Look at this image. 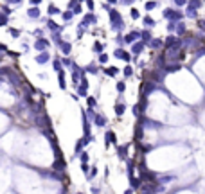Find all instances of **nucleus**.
Instances as JSON below:
<instances>
[{"mask_svg": "<svg viewBox=\"0 0 205 194\" xmlns=\"http://www.w3.org/2000/svg\"><path fill=\"white\" fill-rule=\"evenodd\" d=\"M81 124H83V137H88V138H94V135H92V120H88L86 117L83 115V120H81Z\"/></svg>", "mask_w": 205, "mask_h": 194, "instance_id": "11", "label": "nucleus"}, {"mask_svg": "<svg viewBox=\"0 0 205 194\" xmlns=\"http://www.w3.org/2000/svg\"><path fill=\"white\" fill-rule=\"evenodd\" d=\"M139 40H141V31H130V33L124 34V43L126 45H133Z\"/></svg>", "mask_w": 205, "mask_h": 194, "instance_id": "9", "label": "nucleus"}, {"mask_svg": "<svg viewBox=\"0 0 205 194\" xmlns=\"http://www.w3.org/2000/svg\"><path fill=\"white\" fill-rule=\"evenodd\" d=\"M124 194H133V189H128V191H126Z\"/></svg>", "mask_w": 205, "mask_h": 194, "instance_id": "55", "label": "nucleus"}, {"mask_svg": "<svg viewBox=\"0 0 205 194\" xmlns=\"http://www.w3.org/2000/svg\"><path fill=\"white\" fill-rule=\"evenodd\" d=\"M83 68H85V72L90 74V76H99V72H101V65H99L97 61H92V63H88V65L83 67Z\"/></svg>", "mask_w": 205, "mask_h": 194, "instance_id": "10", "label": "nucleus"}, {"mask_svg": "<svg viewBox=\"0 0 205 194\" xmlns=\"http://www.w3.org/2000/svg\"><path fill=\"white\" fill-rule=\"evenodd\" d=\"M121 72H123L124 79H130V78H133V76H135V67H133L131 63H126L123 68H121Z\"/></svg>", "mask_w": 205, "mask_h": 194, "instance_id": "16", "label": "nucleus"}, {"mask_svg": "<svg viewBox=\"0 0 205 194\" xmlns=\"http://www.w3.org/2000/svg\"><path fill=\"white\" fill-rule=\"evenodd\" d=\"M108 16H110V29L113 31V33H123L124 27H126V23H124L123 16H121V13L117 11V9H110L108 11Z\"/></svg>", "mask_w": 205, "mask_h": 194, "instance_id": "1", "label": "nucleus"}, {"mask_svg": "<svg viewBox=\"0 0 205 194\" xmlns=\"http://www.w3.org/2000/svg\"><path fill=\"white\" fill-rule=\"evenodd\" d=\"M117 146L119 142H117V133L113 131V130H106V133H104V147L108 149L110 146Z\"/></svg>", "mask_w": 205, "mask_h": 194, "instance_id": "5", "label": "nucleus"}, {"mask_svg": "<svg viewBox=\"0 0 205 194\" xmlns=\"http://www.w3.org/2000/svg\"><path fill=\"white\" fill-rule=\"evenodd\" d=\"M78 194H83V192H78Z\"/></svg>", "mask_w": 205, "mask_h": 194, "instance_id": "57", "label": "nucleus"}, {"mask_svg": "<svg viewBox=\"0 0 205 194\" xmlns=\"http://www.w3.org/2000/svg\"><path fill=\"white\" fill-rule=\"evenodd\" d=\"M92 124H94L96 128H106V126H108V119L102 115L101 112H97L96 117H94V120H92Z\"/></svg>", "mask_w": 205, "mask_h": 194, "instance_id": "12", "label": "nucleus"}, {"mask_svg": "<svg viewBox=\"0 0 205 194\" xmlns=\"http://www.w3.org/2000/svg\"><path fill=\"white\" fill-rule=\"evenodd\" d=\"M115 147H117V156H119V160H128V158H130V156H128V151H130V147H131V142L117 144Z\"/></svg>", "mask_w": 205, "mask_h": 194, "instance_id": "4", "label": "nucleus"}, {"mask_svg": "<svg viewBox=\"0 0 205 194\" xmlns=\"http://www.w3.org/2000/svg\"><path fill=\"white\" fill-rule=\"evenodd\" d=\"M7 56H9V58L18 59V58L22 56V52H18V50H7Z\"/></svg>", "mask_w": 205, "mask_h": 194, "instance_id": "44", "label": "nucleus"}, {"mask_svg": "<svg viewBox=\"0 0 205 194\" xmlns=\"http://www.w3.org/2000/svg\"><path fill=\"white\" fill-rule=\"evenodd\" d=\"M113 58L121 59L124 63H131V61H133V54H131L130 50H126L124 47H117V49L113 50Z\"/></svg>", "mask_w": 205, "mask_h": 194, "instance_id": "3", "label": "nucleus"}, {"mask_svg": "<svg viewBox=\"0 0 205 194\" xmlns=\"http://www.w3.org/2000/svg\"><path fill=\"white\" fill-rule=\"evenodd\" d=\"M130 16H131L133 20H139V18H141V13H139V9L131 7V9H130Z\"/></svg>", "mask_w": 205, "mask_h": 194, "instance_id": "40", "label": "nucleus"}, {"mask_svg": "<svg viewBox=\"0 0 205 194\" xmlns=\"http://www.w3.org/2000/svg\"><path fill=\"white\" fill-rule=\"evenodd\" d=\"M146 11H153V9H157L158 7V2L157 0H149V2H146Z\"/></svg>", "mask_w": 205, "mask_h": 194, "instance_id": "34", "label": "nucleus"}, {"mask_svg": "<svg viewBox=\"0 0 205 194\" xmlns=\"http://www.w3.org/2000/svg\"><path fill=\"white\" fill-rule=\"evenodd\" d=\"M7 2H9V4H20L22 0H7Z\"/></svg>", "mask_w": 205, "mask_h": 194, "instance_id": "53", "label": "nucleus"}, {"mask_svg": "<svg viewBox=\"0 0 205 194\" xmlns=\"http://www.w3.org/2000/svg\"><path fill=\"white\" fill-rule=\"evenodd\" d=\"M85 102H86L88 108H97V106H99V97L97 95H88L85 99Z\"/></svg>", "mask_w": 205, "mask_h": 194, "instance_id": "22", "label": "nucleus"}, {"mask_svg": "<svg viewBox=\"0 0 205 194\" xmlns=\"http://www.w3.org/2000/svg\"><path fill=\"white\" fill-rule=\"evenodd\" d=\"M119 2H121V5H131L135 0H119Z\"/></svg>", "mask_w": 205, "mask_h": 194, "instance_id": "48", "label": "nucleus"}, {"mask_svg": "<svg viewBox=\"0 0 205 194\" xmlns=\"http://www.w3.org/2000/svg\"><path fill=\"white\" fill-rule=\"evenodd\" d=\"M81 171H83V175L86 176L90 173V165H88V164H81Z\"/></svg>", "mask_w": 205, "mask_h": 194, "instance_id": "45", "label": "nucleus"}, {"mask_svg": "<svg viewBox=\"0 0 205 194\" xmlns=\"http://www.w3.org/2000/svg\"><path fill=\"white\" fill-rule=\"evenodd\" d=\"M173 4H175L178 9H180V7H185V5L189 4V0H173Z\"/></svg>", "mask_w": 205, "mask_h": 194, "instance_id": "41", "label": "nucleus"}, {"mask_svg": "<svg viewBox=\"0 0 205 194\" xmlns=\"http://www.w3.org/2000/svg\"><path fill=\"white\" fill-rule=\"evenodd\" d=\"M2 9H4V15H7V16L11 15V7H7V5H4Z\"/></svg>", "mask_w": 205, "mask_h": 194, "instance_id": "50", "label": "nucleus"}, {"mask_svg": "<svg viewBox=\"0 0 205 194\" xmlns=\"http://www.w3.org/2000/svg\"><path fill=\"white\" fill-rule=\"evenodd\" d=\"M115 90H117V94H124V92L128 90V83H126V79H121V81H117V83H115Z\"/></svg>", "mask_w": 205, "mask_h": 194, "instance_id": "25", "label": "nucleus"}, {"mask_svg": "<svg viewBox=\"0 0 205 194\" xmlns=\"http://www.w3.org/2000/svg\"><path fill=\"white\" fill-rule=\"evenodd\" d=\"M40 9H38V7H36V5H34V7H31V9H27V16H29V18H40Z\"/></svg>", "mask_w": 205, "mask_h": 194, "instance_id": "28", "label": "nucleus"}, {"mask_svg": "<svg viewBox=\"0 0 205 194\" xmlns=\"http://www.w3.org/2000/svg\"><path fill=\"white\" fill-rule=\"evenodd\" d=\"M175 34H176L178 38H184V36H187V34H189V27L185 25L184 20L176 23V31H175Z\"/></svg>", "mask_w": 205, "mask_h": 194, "instance_id": "15", "label": "nucleus"}, {"mask_svg": "<svg viewBox=\"0 0 205 194\" xmlns=\"http://www.w3.org/2000/svg\"><path fill=\"white\" fill-rule=\"evenodd\" d=\"M22 50H23V52H29V43L22 41Z\"/></svg>", "mask_w": 205, "mask_h": 194, "instance_id": "49", "label": "nucleus"}, {"mask_svg": "<svg viewBox=\"0 0 205 194\" xmlns=\"http://www.w3.org/2000/svg\"><path fill=\"white\" fill-rule=\"evenodd\" d=\"M86 7L88 11H94V0H86Z\"/></svg>", "mask_w": 205, "mask_h": 194, "instance_id": "47", "label": "nucleus"}, {"mask_svg": "<svg viewBox=\"0 0 205 194\" xmlns=\"http://www.w3.org/2000/svg\"><path fill=\"white\" fill-rule=\"evenodd\" d=\"M47 13H49V16L60 15V7H58V5H54V4H50V5H49V11H47Z\"/></svg>", "mask_w": 205, "mask_h": 194, "instance_id": "35", "label": "nucleus"}, {"mask_svg": "<svg viewBox=\"0 0 205 194\" xmlns=\"http://www.w3.org/2000/svg\"><path fill=\"white\" fill-rule=\"evenodd\" d=\"M50 47V41L47 38H36L34 40V50L36 52H45Z\"/></svg>", "mask_w": 205, "mask_h": 194, "instance_id": "7", "label": "nucleus"}, {"mask_svg": "<svg viewBox=\"0 0 205 194\" xmlns=\"http://www.w3.org/2000/svg\"><path fill=\"white\" fill-rule=\"evenodd\" d=\"M70 97H72V101H79V95H78V94H72Z\"/></svg>", "mask_w": 205, "mask_h": 194, "instance_id": "52", "label": "nucleus"}, {"mask_svg": "<svg viewBox=\"0 0 205 194\" xmlns=\"http://www.w3.org/2000/svg\"><path fill=\"white\" fill-rule=\"evenodd\" d=\"M115 43H117V47H124L126 43H124V34L123 33H119L117 36H115Z\"/></svg>", "mask_w": 205, "mask_h": 194, "instance_id": "38", "label": "nucleus"}, {"mask_svg": "<svg viewBox=\"0 0 205 194\" xmlns=\"http://www.w3.org/2000/svg\"><path fill=\"white\" fill-rule=\"evenodd\" d=\"M162 18L167 20V22H182V20L185 18V13L184 11H180L178 7H176V9L165 7L164 11H162Z\"/></svg>", "mask_w": 205, "mask_h": 194, "instance_id": "2", "label": "nucleus"}, {"mask_svg": "<svg viewBox=\"0 0 205 194\" xmlns=\"http://www.w3.org/2000/svg\"><path fill=\"white\" fill-rule=\"evenodd\" d=\"M187 5H191V7H194V9H202V7H203V2H202V0H189Z\"/></svg>", "mask_w": 205, "mask_h": 194, "instance_id": "36", "label": "nucleus"}, {"mask_svg": "<svg viewBox=\"0 0 205 194\" xmlns=\"http://www.w3.org/2000/svg\"><path fill=\"white\" fill-rule=\"evenodd\" d=\"M0 50H2V52H4V50H5V52H7V50H9V49H7V45H4V43H0Z\"/></svg>", "mask_w": 205, "mask_h": 194, "instance_id": "51", "label": "nucleus"}, {"mask_svg": "<svg viewBox=\"0 0 205 194\" xmlns=\"http://www.w3.org/2000/svg\"><path fill=\"white\" fill-rule=\"evenodd\" d=\"M61 63L65 68H70V65L74 63V58L72 56H61Z\"/></svg>", "mask_w": 205, "mask_h": 194, "instance_id": "32", "label": "nucleus"}, {"mask_svg": "<svg viewBox=\"0 0 205 194\" xmlns=\"http://www.w3.org/2000/svg\"><path fill=\"white\" fill-rule=\"evenodd\" d=\"M196 25H198V31H200V33H203V34H205V18H198V22H196Z\"/></svg>", "mask_w": 205, "mask_h": 194, "instance_id": "39", "label": "nucleus"}, {"mask_svg": "<svg viewBox=\"0 0 205 194\" xmlns=\"http://www.w3.org/2000/svg\"><path fill=\"white\" fill-rule=\"evenodd\" d=\"M96 176H97V165H90V173L86 175V178L88 180H94Z\"/></svg>", "mask_w": 205, "mask_h": 194, "instance_id": "37", "label": "nucleus"}, {"mask_svg": "<svg viewBox=\"0 0 205 194\" xmlns=\"http://www.w3.org/2000/svg\"><path fill=\"white\" fill-rule=\"evenodd\" d=\"M101 72L106 78H117L121 74V68L115 67V65H106V67H101Z\"/></svg>", "mask_w": 205, "mask_h": 194, "instance_id": "6", "label": "nucleus"}, {"mask_svg": "<svg viewBox=\"0 0 205 194\" xmlns=\"http://www.w3.org/2000/svg\"><path fill=\"white\" fill-rule=\"evenodd\" d=\"M185 18H198V9H194V7H191V5H185Z\"/></svg>", "mask_w": 205, "mask_h": 194, "instance_id": "24", "label": "nucleus"}, {"mask_svg": "<svg viewBox=\"0 0 205 194\" xmlns=\"http://www.w3.org/2000/svg\"><path fill=\"white\" fill-rule=\"evenodd\" d=\"M104 47H106V45H104L102 41L94 40V43H92V52H94L96 56H97V54H102V52H104Z\"/></svg>", "mask_w": 205, "mask_h": 194, "instance_id": "18", "label": "nucleus"}, {"mask_svg": "<svg viewBox=\"0 0 205 194\" xmlns=\"http://www.w3.org/2000/svg\"><path fill=\"white\" fill-rule=\"evenodd\" d=\"M56 76H58V86H60L61 90H67V72L61 70V72H58Z\"/></svg>", "mask_w": 205, "mask_h": 194, "instance_id": "21", "label": "nucleus"}, {"mask_svg": "<svg viewBox=\"0 0 205 194\" xmlns=\"http://www.w3.org/2000/svg\"><path fill=\"white\" fill-rule=\"evenodd\" d=\"M52 70L58 74V72H61V70H65V67H63L61 63V56H54L52 58Z\"/></svg>", "mask_w": 205, "mask_h": 194, "instance_id": "19", "label": "nucleus"}, {"mask_svg": "<svg viewBox=\"0 0 205 194\" xmlns=\"http://www.w3.org/2000/svg\"><path fill=\"white\" fill-rule=\"evenodd\" d=\"M119 0H108V4H117Z\"/></svg>", "mask_w": 205, "mask_h": 194, "instance_id": "56", "label": "nucleus"}, {"mask_svg": "<svg viewBox=\"0 0 205 194\" xmlns=\"http://www.w3.org/2000/svg\"><path fill=\"white\" fill-rule=\"evenodd\" d=\"M52 43H54V45H56V47H60V45H61L63 41H65V40L61 38V33H52Z\"/></svg>", "mask_w": 205, "mask_h": 194, "instance_id": "29", "label": "nucleus"}, {"mask_svg": "<svg viewBox=\"0 0 205 194\" xmlns=\"http://www.w3.org/2000/svg\"><path fill=\"white\" fill-rule=\"evenodd\" d=\"M47 29L50 31V33H60V29H61V25H58L54 20H49L47 22Z\"/></svg>", "mask_w": 205, "mask_h": 194, "instance_id": "27", "label": "nucleus"}, {"mask_svg": "<svg viewBox=\"0 0 205 194\" xmlns=\"http://www.w3.org/2000/svg\"><path fill=\"white\" fill-rule=\"evenodd\" d=\"M148 49L151 50H164V38H153L148 41Z\"/></svg>", "mask_w": 205, "mask_h": 194, "instance_id": "8", "label": "nucleus"}, {"mask_svg": "<svg viewBox=\"0 0 205 194\" xmlns=\"http://www.w3.org/2000/svg\"><path fill=\"white\" fill-rule=\"evenodd\" d=\"M7 22H9V18H7V15L0 13V27H5V25H7Z\"/></svg>", "mask_w": 205, "mask_h": 194, "instance_id": "43", "label": "nucleus"}, {"mask_svg": "<svg viewBox=\"0 0 205 194\" xmlns=\"http://www.w3.org/2000/svg\"><path fill=\"white\" fill-rule=\"evenodd\" d=\"M7 33H9V36H13V38H20L22 36V31L20 29H15V27H7Z\"/></svg>", "mask_w": 205, "mask_h": 194, "instance_id": "31", "label": "nucleus"}, {"mask_svg": "<svg viewBox=\"0 0 205 194\" xmlns=\"http://www.w3.org/2000/svg\"><path fill=\"white\" fill-rule=\"evenodd\" d=\"M34 61H36L38 65H45V63L52 61V56L49 54V50H45V52H38V54L34 56Z\"/></svg>", "mask_w": 205, "mask_h": 194, "instance_id": "14", "label": "nucleus"}, {"mask_svg": "<svg viewBox=\"0 0 205 194\" xmlns=\"http://www.w3.org/2000/svg\"><path fill=\"white\" fill-rule=\"evenodd\" d=\"M142 25H144V29H153L157 25V20L153 16H149V15H146V16H142Z\"/></svg>", "mask_w": 205, "mask_h": 194, "instance_id": "20", "label": "nucleus"}, {"mask_svg": "<svg viewBox=\"0 0 205 194\" xmlns=\"http://www.w3.org/2000/svg\"><path fill=\"white\" fill-rule=\"evenodd\" d=\"M72 16H74L72 9H68V11H65V13H63V20H65V22H70V20H72Z\"/></svg>", "mask_w": 205, "mask_h": 194, "instance_id": "42", "label": "nucleus"}, {"mask_svg": "<svg viewBox=\"0 0 205 194\" xmlns=\"http://www.w3.org/2000/svg\"><path fill=\"white\" fill-rule=\"evenodd\" d=\"M41 0H31V4H34V5H36V4H40Z\"/></svg>", "mask_w": 205, "mask_h": 194, "instance_id": "54", "label": "nucleus"}, {"mask_svg": "<svg viewBox=\"0 0 205 194\" xmlns=\"http://www.w3.org/2000/svg\"><path fill=\"white\" fill-rule=\"evenodd\" d=\"M38 79H40V81H49V74H47V72H40V74H38Z\"/></svg>", "mask_w": 205, "mask_h": 194, "instance_id": "46", "label": "nucleus"}, {"mask_svg": "<svg viewBox=\"0 0 205 194\" xmlns=\"http://www.w3.org/2000/svg\"><path fill=\"white\" fill-rule=\"evenodd\" d=\"M60 49V52H61V56H70L72 54V49H74V45L70 43V41H63L61 45L58 47Z\"/></svg>", "mask_w": 205, "mask_h": 194, "instance_id": "17", "label": "nucleus"}, {"mask_svg": "<svg viewBox=\"0 0 205 194\" xmlns=\"http://www.w3.org/2000/svg\"><path fill=\"white\" fill-rule=\"evenodd\" d=\"M176 23H178V22H167V25H165L167 34H175V31H176Z\"/></svg>", "mask_w": 205, "mask_h": 194, "instance_id": "33", "label": "nucleus"}, {"mask_svg": "<svg viewBox=\"0 0 205 194\" xmlns=\"http://www.w3.org/2000/svg\"><path fill=\"white\" fill-rule=\"evenodd\" d=\"M78 158L81 160V164H88V162H90V153L85 149V151H81V153L78 155Z\"/></svg>", "mask_w": 205, "mask_h": 194, "instance_id": "30", "label": "nucleus"}, {"mask_svg": "<svg viewBox=\"0 0 205 194\" xmlns=\"http://www.w3.org/2000/svg\"><path fill=\"white\" fill-rule=\"evenodd\" d=\"M126 110H128V104L126 102H121V101H115L113 102V112H115V115L119 117V119L126 113Z\"/></svg>", "mask_w": 205, "mask_h": 194, "instance_id": "13", "label": "nucleus"}, {"mask_svg": "<svg viewBox=\"0 0 205 194\" xmlns=\"http://www.w3.org/2000/svg\"><path fill=\"white\" fill-rule=\"evenodd\" d=\"M96 61H97L101 67H106V65H108V61H110V54H108V52L97 54V56H96Z\"/></svg>", "mask_w": 205, "mask_h": 194, "instance_id": "23", "label": "nucleus"}, {"mask_svg": "<svg viewBox=\"0 0 205 194\" xmlns=\"http://www.w3.org/2000/svg\"><path fill=\"white\" fill-rule=\"evenodd\" d=\"M151 38H153V34H151V29H142V31H141V40H142L146 45H148V41H149Z\"/></svg>", "mask_w": 205, "mask_h": 194, "instance_id": "26", "label": "nucleus"}]
</instances>
